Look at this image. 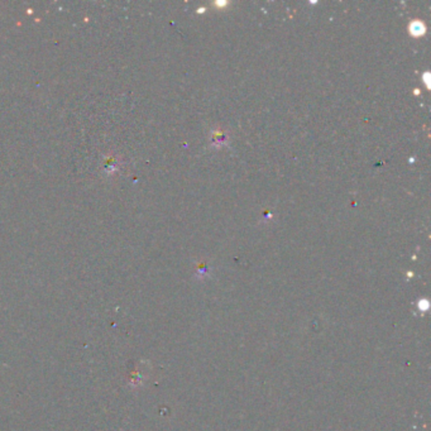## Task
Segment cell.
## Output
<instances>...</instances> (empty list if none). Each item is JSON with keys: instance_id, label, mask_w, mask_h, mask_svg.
Returning a JSON list of instances; mask_svg holds the SVG:
<instances>
[{"instance_id": "1", "label": "cell", "mask_w": 431, "mask_h": 431, "mask_svg": "<svg viewBox=\"0 0 431 431\" xmlns=\"http://www.w3.org/2000/svg\"><path fill=\"white\" fill-rule=\"evenodd\" d=\"M425 25L424 23L420 22V20H413L411 24H410V33L415 36V37H420L422 34L425 33Z\"/></svg>"}]
</instances>
